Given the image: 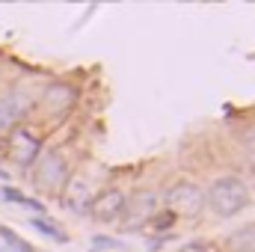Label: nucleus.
<instances>
[{
	"label": "nucleus",
	"mask_w": 255,
	"mask_h": 252,
	"mask_svg": "<svg viewBox=\"0 0 255 252\" xmlns=\"http://www.w3.org/2000/svg\"><path fill=\"white\" fill-rule=\"evenodd\" d=\"M202 250H205V244H199V241H193V244H184V247H181L178 252H202Z\"/></svg>",
	"instance_id": "15"
},
{
	"label": "nucleus",
	"mask_w": 255,
	"mask_h": 252,
	"mask_svg": "<svg viewBox=\"0 0 255 252\" xmlns=\"http://www.w3.org/2000/svg\"><path fill=\"white\" fill-rule=\"evenodd\" d=\"M3 199H6V202H18V205H27V196H24L21 190H12V187L3 190Z\"/></svg>",
	"instance_id": "13"
},
{
	"label": "nucleus",
	"mask_w": 255,
	"mask_h": 252,
	"mask_svg": "<svg viewBox=\"0 0 255 252\" xmlns=\"http://www.w3.org/2000/svg\"><path fill=\"white\" fill-rule=\"evenodd\" d=\"M33 229H39L42 235H48V238H54V241H60V244H65L68 241V235H65L60 226H54L51 220H45V217H33V223H30Z\"/></svg>",
	"instance_id": "9"
},
{
	"label": "nucleus",
	"mask_w": 255,
	"mask_h": 252,
	"mask_svg": "<svg viewBox=\"0 0 255 252\" xmlns=\"http://www.w3.org/2000/svg\"><path fill=\"white\" fill-rule=\"evenodd\" d=\"M154 214H157V193L154 190H133L125 199L122 220H125V226H130V229L145 226Z\"/></svg>",
	"instance_id": "3"
},
{
	"label": "nucleus",
	"mask_w": 255,
	"mask_h": 252,
	"mask_svg": "<svg viewBox=\"0 0 255 252\" xmlns=\"http://www.w3.org/2000/svg\"><path fill=\"white\" fill-rule=\"evenodd\" d=\"M92 244H95V247H104V250H119V247H122V241H113V238H101V235H98V238H92Z\"/></svg>",
	"instance_id": "14"
},
{
	"label": "nucleus",
	"mask_w": 255,
	"mask_h": 252,
	"mask_svg": "<svg viewBox=\"0 0 255 252\" xmlns=\"http://www.w3.org/2000/svg\"><path fill=\"white\" fill-rule=\"evenodd\" d=\"M205 205H211V211L217 217H235V214H241L250 205V190H247V184L241 178L226 175V178H217L208 187Z\"/></svg>",
	"instance_id": "1"
},
{
	"label": "nucleus",
	"mask_w": 255,
	"mask_h": 252,
	"mask_svg": "<svg viewBox=\"0 0 255 252\" xmlns=\"http://www.w3.org/2000/svg\"><path fill=\"white\" fill-rule=\"evenodd\" d=\"M36 181L45 190H57L65 184V163L57 151L42 154V160L36 163Z\"/></svg>",
	"instance_id": "6"
},
{
	"label": "nucleus",
	"mask_w": 255,
	"mask_h": 252,
	"mask_svg": "<svg viewBox=\"0 0 255 252\" xmlns=\"http://www.w3.org/2000/svg\"><path fill=\"white\" fill-rule=\"evenodd\" d=\"M166 205L172 217H196L205 208V190H199L193 181H178L166 190Z\"/></svg>",
	"instance_id": "2"
},
{
	"label": "nucleus",
	"mask_w": 255,
	"mask_h": 252,
	"mask_svg": "<svg viewBox=\"0 0 255 252\" xmlns=\"http://www.w3.org/2000/svg\"><path fill=\"white\" fill-rule=\"evenodd\" d=\"M0 238H3V241H6V244H9L15 252H36L30 244H27V241H24V238H18V235H15L12 229H6V226H0Z\"/></svg>",
	"instance_id": "11"
},
{
	"label": "nucleus",
	"mask_w": 255,
	"mask_h": 252,
	"mask_svg": "<svg viewBox=\"0 0 255 252\" xmlns=\"http://www.w3.org/2000/svg\"><path fill=\"white\" fill-rule=\"evenodd\" d=\"M63 205L68 211L80 214V211H89L92 205V193H89V184L83 178H68L63 187Z\"/></svg>",
	"instance_id": "8"
},
{
	"label": "nucleus",
	"mask_w": 255,
	"mask_h": 252,
	"mask_svg": "<svg viewBox=\"0 0 255 252\" xmlns=\"http://www.w3.org/2000/svg\"><path fill=\"white\" fill-rule=\"evenodd\" d=\"M27 107L30 101L21 95V92H9L0 98V133L3 130H15V125L27 116Z\"/></svg>",
	"instance_id": "7"
},
{
	"label": "nucleus",
	"mask_w": 255,
	"mask_h": 252,
	"mask_svg": "<svg viewBox=\"0 0 255 252\" xmlns=\"http://www.w3.org/2000/svg\"><path fill=\"white\" fill-rule=\"evenodd\" d=\"M232 250L235 252H255V226H250L247 232H238L232 238Z\"/></svg>",
	"instance_id": "10"
},
{
	"label": "nucleus",
	"mask_w": 255,
	"mask_h": 252,
	"mask_svg": "<svg viewBox=\"0 0 255 252\" xmlns=\"http://www.w3.org/2000/svg\"><path fill=\"white\" fill-rule=\"evenodd\" d=\"M122 211H125V193L116 187L104 190L98 199H92V205H89V214L95 217V223H113V220H119L122 217Z\"/></svg>",
	"instance_id": "4"
},
{
	"label": "nucleus",
	"mask_w": 255,
	"mask_h": 252,
	"mask_svg": "<svg viewBox=\"0 0 255 252\" xmlns=\"http://www.w3.org/2000/svg\"><path fill=\"white\" fill-rule=\"evenodd\" d=\"M172 220H175V217L166 211V214H154V217L148 220V226H151V232H166V229L172 226Z\"/></svg>",
	"instance_id": "12"
},
{
	"label": "nucleus",
	"mask_w": 255,
	"mask_h": 252,
	"mask_svg": "<svg viewBox=\"0 0 255 252\" xmlns=\"http://www.w3.org/2000/svg\"><path fill=\"white\" fill-rule=\"evenodd\" d=\"M39 148H42V142H39L36 133H30L27 127H15L12 130V136H9V154L15 157V163L30 166L39 157Z\"/></svg>",
	"instance_id": "5"
}]
</instances>
